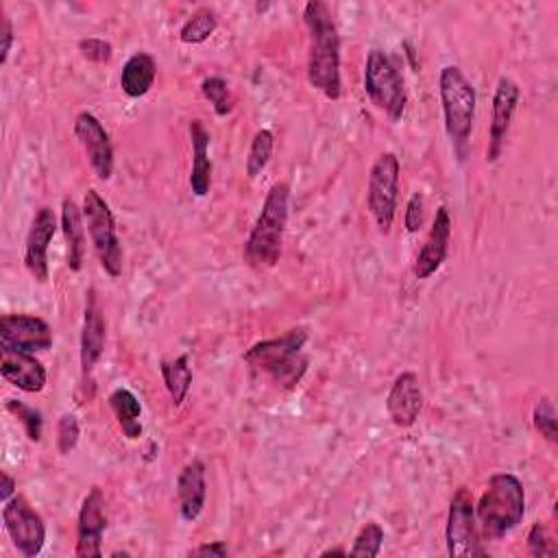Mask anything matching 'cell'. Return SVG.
Wrapping results in <instances>:
<instances>
[{"label":"cell","mask_w":558,"mask_h":558,"mask_svg":"<svg viewBox=\"0 0 558 558\" xmlns=\"http://www.w3.org/2000/svg\"><path fill=\"white\" fill-rule=\"evenodd\" d=\"M423 218H425V198L421 192H414L408 203H405V216H403V225L408 233H416L423 227Z\"/></svg>","instance_id":"e575fe53"},{"label":"cell","mask_w":558,"mask_h":558,"mask_svg":"<svg viewBox=\"0 0 558 558\" xmlns=\"http://www.w3.org/2000/svg\"><path fill=\"white\" fill-rule=\"evenodd\" d=\"M527 554L534 558L556 556V545H554L547 527L541 521H536L527 532Z\"/></svg>","instance_id":"836d02e7"},{"label":"cell","mask_w":558,"mask_h":558,"mask_svg":"<svg viewBox=\"0 0 558 558\" xmlns=\"http://www.w3.org/2000/svg\"><path fill=\"white\" fill-rule=\"evenodd\" d=\"M107 403L118 421V427L122 429L124 438L137 440L144 432L142 427V403L129 388H116L107 397Z\"/></svg>","instance_id":"cb8c5ba5"},{"label":"cell","mask_w":558,"mask_h":558,"mask_svg":"<svg viewBox=\"0 0 558 558\" xmlns=\"http://www.w3.org/2000/svg\"><path fill=\"white\" fill-rule=\"evenodd\" d=\"M107 527L105 495L98 486H92L83 497L78 519H76V547L78 558H100L102 556V534Z\"/></svg>","instance_id":"5bb4252c"},{"label":"cell","mask_w":558,"mask_h":558,"mask_svg":"<svg viewBox=\"0 0 558 558\" xmlns=\"http://www.w3.org/2000/svg\"><path fill=\"white\" fill-rule=\"evenodd\" d=\"M399 174H401V163L392 150L381 153L373 161L368 172L366 205L381 233H390V227L395 222L397 201H399Z\"/></svg>","instance_id":"ba28073f"},{"label":"cell","mask_w":558,"mask_h":558,"mask_svg":"<svg viewBox=\"0 0 558 558\" xmlns=\"http://www.w3.org/2000/svg\"><path fill=\"white\" fill-rule=\"evenodd\" d=\"M532 425L534 429L551 445L558 442V423H556V410L549 397H543L536 401L532 410Z\"/></svg>","instance_id":"4dcf8cb0"},{"label":"cell","mask_w":558,"mask_h":558,"mask_svg":"<svg viewBox=\"0 0 558 558\" xmlns=\"http://www.w3.org/2000/svg\"><path fill=\"white\" fill-rule=\"evenodd\" d=\"M107 340V323L102 316V307L96 294V288L85 292V310H83V327H81V373L83 379H89L94 366L102 357Z\"/></svg>","instance_id":"2e32d148"},{"label":"cell","mask_w":558,"mask_h":558,"mask_svg":"<svg viewBox=\"0 0 558 558\" xmlns=\"http://www.w3.org/2000/svg\"><path fill=\"white\" fill-rule=\"evenodd\" d=\"M449 240H451V216H449V209L445 205H440L434 214L429 233L414 259V277L416 279H429L432 275H436V270L447 259Z\"/></svg>","instance_id":"ac0fdd59"},{"label":"cell","mask_w":558,"mask_h":558,"mask_svg":"<svg viewBox=\"0 0 558 558\" xmlns=\"http://www.w3.org/2000/svg\"><path fill=\"white\" fill-rule=\"evenodd\" d=\"M438 96L445 118V133L458 161H464L475 122V87L458 65H445L438 74Z\"/></svg>","instance_id":"277c9868"},{"label":"cell","mask_w":558,"mask_h":558,"mask_svg":"<svg viewBox=\"0 0 558 558\" xmlns=\"http://www.w3.org/2000/svg\"><path fill=\"white\" fill-rule=\"evenodd\" d=\"M57 233V216L50 207H39L31 220V229L26 233L24 244V266L31 277L39 283H46L50 277L48 266V246Z\"/></svg>","instance_id":"9a60e30c"},{"label":"cell","mask_w":558,"mask_h":558,"mask_svg":"<svg viewBox=\"0 0 558 558\" xmlns=\"http://www.w3.org/2000/svg\"><path fill=\"white\" fill-rule=\"evenodd\" d=\"M83 59L92 63H109L113 57V46L102 37H83L76 44Z\"/></svg>","instance_id":"d6a6232c"},{"label":"cell","mask_w":558,"mask_h":558,"mask_svg":"<svg viewBox=\"0 0 558 558\" xmlns=\"http://www.w3.org/2000/svg\"><path fill=\"white\" fill-rule=\"evenodd\" d=\"M83 220L89 233V240L94 244V251L98 255V262L102 270L116 279L122 272V246L116 231V218L109 207V203L100 196L98 190L89 187L83 194Z\"/></svg>","instance_id":"52a82bcc"},{"label":"cell","mask_w":558,"mask_h":558,"mask_svg":"<svg viewBox=\"0 0 558 558\" xmlns=\"http://www.w3.org/2000/svg\"><path fill=\"white\" fill-rule=\"evenodd\" d=\"M15 488H17V482L15 477H11L7 471H2V484H0V501H9L13 495H15Z\"/></svg>","instance_id":"74e56055"},{"label":"cell","mask_w":558,"mask_h":558,"mask_svg":"<svg viewBox=\"0 0 558 558\" xmlns=\"http://www.w3.org/2000/svg\"><path fill=\"white\" fill-rule=\"evenodd\" d=\"M0 35H2L0 63L4 65V63H7V59H9V52H11L13 39H15V35H13V24H11V20H9V15H7V13H2V31H0Z\"/></svg>","instance_id":"d590c367"},{"label":"cell","mask_w":558,"mask_h":558,"mask_svg":"<svg viewBox=\"0 0 558 558\" xmlns=\"http://www.w3.org/2000/svg\"><path fill=\"white\" fill-rule=\"evenodd\" d=\"M192 142V170H190V190L194 196H207L211 187V159H209V131L203 120L194 118L187 124Z\"/></svg>","instance_id":"44dd1931"},{"label":"cell","mask_w":558,"mask_h":558,"mask_svg":"<svg viewBox=\"0 0 558 558\" xmlns=\"http://www.w3.org/2000/svg\"><path fill=\"white\" fill-rule=\"evenodd\" d=\"M159 371H161L163 386L172 399V405L179 408L185 401L192 386V368H190L187 353H181L174 360H161Z\"/></svg>","instance_id":"d4e9b609"},{"label":"cell","mask_w":558,"mask_h":558,"mask_svg":"<svg viewBox=\"0 0 558 558\" xmlns=\"http://www.w3.org/2000/svg\"><path fill=\"white\" fill-rule=\"evenodd\" d=\"M445 543L447 554L451 558L460 556H484L486 549L480 545V532H477V519H475V501L466 486H460L451 501L447 512V525H445Z\"/></svg>","instance_id":"9c48e42d"},{"label":"cell","mask_w":558,"mask_h":558,"mask_svg":"<svg viewBox=\"0 0 558 558\" xmlns=\"http://www.w3.org/2000/svg\"><path fill=\"white\" fill-rule=\"evenodd\" d=\"M201 94L209 100V105L214 107V113L225 118L233 111V94H231V87L229 83L222 78V76H205L201 81Z\"/></svg>","instance_id":"83f0119b"},{"label":"cell","mask_w":558,"mask_h":558,"mask_svg":"<svg viewBox=\"0 0 558 558\" xmlns=\"http://www.w3.org/2000/svg\"><path fill=\"white\" fill-rule=\"evenodd\" d=\"M0 347L37 353L52 347L50 325L35 314H4L0 318Z\"/></svg>","instance_id":"8fae6325"},{"label":"cell","mask_w":558,"mask_h":558,"mask_svg":"<svg viewBox=\"0 0 558 558\" xmlns=\"http://www.w3.org/2000/svg\"><path fill=\"white\" fill-rule=\"evenodd\" d=\"M384 545V527L375 521H368L360 527V532L353 538V545L349 547V556L355 558H375L379 556Z\"/></svg>","instance_id":"f1b7e54d"},{"label":"cell","mask_w":558,"mask_h":558,"mask_svg":"<svg viewBox=\"0 0 558 558\" xmlns=\"http://www.w3.org/2000/svg\"><path fill=\"white\" fill-rule=\"evenodd\" d=\"M290 216V185L277 181L264 196L262 209L246 235L242 255L251 268L266 270L277 266Z\"/></svg>","instance_id":"7a4b0ae2"},{"label":"cell","mask_w":558,"mask_h":558,"mask_svg":"<svg viewBox=\"0 0 558 558\" xmlns=\"http://www.w3.org/2000/svg\"><path fill=\"white\" fill-rule=\"evenodd\" d=\"M521 98L519 85L510 76H501L497 81L495 94H493V105H490V124H488V146H486V161L495 163L501 153L504 144L510 131V122L514 118L517 105Z\"/></svg>","instance_id":"7c38bea8"},{"label":"cell","mask_w":558,"mask_h":558,"mask_svg":"<svg viewBox=\"0 0 558 558\" xmlns=\"http://www.w3.org/2000/svg\"><path fill=\"white\" fill-rule=\"evenodd\" d=\"M216 28H218V15H216V11L209 9V7H201V9H196V11L183 22V26H181V31H179V39H181L183 44L196 46V44L207 41V39L214 35Z\"/></svg>","instance_id":"484cf974"},{"label":"cell","mask_w":558,"mask_h":558,"mask_svg":"<svg viewBox=\"0 0 558 558\" xmlns=\"http://www.w3.org/2000/svg\"><path fill=\"white\" fill-rule=\"evenodd\" d=\"M0 373L11 386L22 392H41L46 388L48 373L33 353L4 347H0Z\"/></svg>","instance_id":"d6986e66"},{"label":"cell","mask_w":558,"mask_h":558,"mask_svg":"<svg viewBox=\"0 0 558 558\" xmlns=\"http://www.w3.org/2000/svg\"><path fill=\"white\" fill-rule=\"evenodd\" d=\"M177 499L183 521H196L207 501V482L203 460H190L177 477Z\"/></svg>","instance_id":"ffe728a7"},{"label":"cell","mask_w":558,"mask_h":558,"mask_svg":"<svg viewBox=\"0 0 558 558\" xmlns=\"http://www.w3.org/2000/svg\"><path fill=\"white\" fill-rule=\"evenodd\" d=\"M192 556H211V558H225L227 556V545L222 541H211V543H203L196 549L190 551Z\"/></svg>","instance_id":"8d00e7d4"},{"label":"cell","mask_w":558,"mask_h":558,"mask_svg":"<svg viewBox=\"0 0 558 558\" xmlns=\"http://www.w3.org/2000/svg\"><path fill=\"white\" fill-rule=\"evenodd\" d=\"M74 135L83 146L94 174L100 181H109L113 174V146L102 122L94 113L81 111L74 118Z\"/></svg>","instance_id":"4fadbf2b"},{"label":"cell","mask_w":558,"mask_h":558,"mask_svg":"<svg viewBox=\"0 0 558 558\" xmlns=\"http://www.w3.org/2000/svg\"><path fill=\"white\" fill-rule=\"evenodd\" d=\"M272 148H275V135L270 129H259L255 131L248 153H246V161H244V170L248 179H255L257 174L264 172V168L268 166L270 157H272Z\"/></svg>","instance_id":"4316f807"},{"label":"cell","mask_w":558,"mask_h":558,"mask_svg":"<svg viewBox=\"0 0 558 558\" xmlns=\"http://www.w3.org/2000/svg\"><path fill=\"white\" fill-rule=\"evenodd\" d=\"M2 525L22 556L35 558L41 554L46 545V525L41 514L33 510L24 497L13 495L2 504Z\"/></svg>","instance_id":"30bf717a"},{"label":"cell","mask_w":558,"mask_h":558,"mask_svg":"<svg viewBox=\"0 0 558 558\" xmlns=\"http://www.w3.org/2000/svg\"><path fill=\"white\" fill-rule=\"evenodd\" d=\"M303 20L310 33L307 81L325 98L338 100L342 94L340 78V35L329 4L310 0L303 9Z\"/></svg>","instance_id":"6da1fadb"},{"label":"cell","mask_w":558,"mask_h":558,"mask_svg":"<svg viewBox=\"0 0 558 558\" xmlns=\"http://www.w3.org/2000/svg\"><path fill=\"white\" fill-rule=\"evenodd\" d=\"M364 92L371 102L390 118V122H399L403 118L408 94L401 70L395 59L379 48H373L366 54Z\"/></svg>","instance_id":"8992f818"},{"label":"cell","mask_w":558,"mask_h":558,"mask_svg":"<svg viewBox=\"0 0 558 558\" xmlns=\"http://www.w3.org/2000/svg\"><path fill=\"white\" fill-rule=\"evenodd\" d=\"M386 410L392 425L401 429H408L416 423L423 410V390L416 373L403 371L395 377L386 397Z\"/></svg>","instance_id":"e0dca14e"},{"label":"cell","mask_w":558,"mask_h":558,"mask_svg":"<svg viewBox=\"0 0 558 558\" xmlns=\"http://www.w3.org/2000/svg\"><path fill=\"white\" fill-rule=\"evenodd\" d=\"M81 436V425L78 418L70 412L61 414L57 421V449L61 456H68L70 451L76 449Z\"/></svg>","instance_id":"1f68e13d"},{"label":"cell","mask_w":558,"mask_h":558,"mask_svg":"<svg viewBox=\"0 0 558 558\" xmlns=\"http://www.w3.org/2000/svg\"><path fill=\"white\" fill-rule=\"evenodd\" d=\"M305 342L307 331L303 327H294L277 338L255 342L244 353V362L253 371L266 373L279 386L294 388L307 371V355H303Z\"/></svg>","instance_id":"5b68a950"},{"label":"cell","mask_w":558,"mask_h":558,"mask_svg":"<svg viewBox=\"0 0 558 558\" xmlns=\"http://www.w3.org/2000/svg\"><path fill=\"white\" fill-rule=\"evenodd\" d=\"M4 408L9 414H13L22 427H24V434L31 442H39L41 440V434H44V418H41V412L20 399H7L4 401Z\"/></svg>","instance_id":"f546056e"},{"label":"cell","mask_w":558,"mask_h":558,"mask_svg":"<svg viewBox=\"0 0 558 558\" xmlns=\"http://www.w3.org/2000/svg\"><path fill=\"white\" fill-rule=\"evenodd\" d=\"M320 556H347V549H342V547H336V549H325V551H320Z\"/></svg>","instance_id":"f35d334b"},{"label":"cell","mask_w":558,"mask_h":558,"mask_svg":"<svg viewBox=\"0 0 558 558\" xmlns=\"http://www.w3.org/2000/svg\"><path fill=\"white\" fill-rule=\"evenodd\" d=\"M525 517V488L514 473H493L475 504V519L482 536L488 541L504 538Z\"/></svg>","instance_id":"3957f363"},{"label":"cell","mask_w":558,"mask_h":558,"mask_svg":"<svg viewBox=\"0 0 558 558\" xmlns=\"http://www.w3.org/2000/svg\"><path fill=\"white\" fill-rule=\"evenodd\" d=\"M61 231L68 246V266L72 272H78L85 259V220L83 209L70 196L61 201Z\"/></svg>","instance_id":"7402d4cb"},{"label":"cell","mask_w":558,"mask_h":558,"mask_svg":"<svg viewBox=\"0 0 558 558\" xmlns=\"http://www.w3.org/2000/svg\"><path fill=\"white\" fill-rule=\"evenodd\" d=\"M155 76H157L155 59L148 52L137 50L122 65L120 87L129 98H142L150 92Z\"/></svg>","instance_id":"603a6c76"}]
</instances>
